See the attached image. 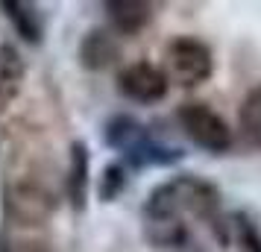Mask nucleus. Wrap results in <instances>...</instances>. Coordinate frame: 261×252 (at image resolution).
I'll return each mask as SVG.
<instances>
[{
  "label": "nucleus",
  "mask_w": 261,
  "mask_h": 252,
  "mask_svg": "<svg viewBox=\"0 0 261 252\" xmlns=\"http://www.w3.org/2000/svg\"><path fill=\"white\" fill-rule=\"evenodd\" d=\"M220 217V191L202 176L179 173L155 185L141 208L144 238L155 249H185L194 232Z\"/></svg>",
  "instance_id": "obj_1"
},
{
  "label": "nucleus",
  "mask_w": 261,
  "mask_h": 252,
  "mask_svg": "<svg viewBox=\"0 0 261 252\" xmlns=\"http://www.w3.org/2000/svg\"><path fill=\"white\" fill-rule=\"evenodd\" d=\"M106 144L123 156V161L132 170H144V167H167L176 164L182 153L176 147H167L155 138L138 118L132 115H115L106 123Z\"/></svg>",
  "instance_id": "obj_2"
},
{
  "label": "nucleus",
  "mask_w": 261,
  "mask_h": 252,
  "mask_svg": "<svg viewBox=\"0 0 261 252\" xmlns=\"http://www.w3.org/2000/svg\"><path fill=\"white\" fill-rule=\"evenodd\" d=\"M214 71V59L208 44H202L194 36H176L165 47V76L173 79L182 88H197Z\"/></svg>",
  "instance_id": "obj_3"
},
{
  "label": "nucleus",
  "mask_w": 261,
  "mask_h": 252,
  "mask_svg": "<svg viewBox=\"0 0 261 252\" xmlns=\"http://www.w3.org/2000/svg\"><path fill=\"white\" fill-rule=\"evenodd\" d=\"M176 120L191 144L205 150V153H226L232 147L229 123L205 103H182L176 111Z\"/></svg>",
  "instance_id": "obj_4"
},
{
  "label": "nucleus",
  "mask_w": 261,
  "mask_h": 252,
  "mask_svg": "<svg viewBox=\"0 0 261 252\" xmlns=\"http://www.w3.org/2000/svg\"><path fill=\"white\" fill-rule=\"evenodd\" d=\"M6 211L12 220H18L21 226L30 223H44L53 211H56V193L50 191L41 179H15L6 188Z\"/></svg>",
  "instance_id": "obj_5"
},
{
  "label": "nucleus",
  "mask_w": 261,
  "mask_h": 252,
  "mask_svg": "<svg viewBox=\"0 0 261 252\" xmlns=\"http://www.w3.org/2000/svg\"><path fill=\"white\" fill-rule=\"evenodd\" d=\"M167 76L162 68H155L153 62H132L126 65L118 76V91L132 103H141V106H153L162 103L167 97Z\"/></svg>",
  "instance_id": "obj_6"
},
{
  "label": "nucleus",
  "mask_w": 261,
  "mask_h": 252,
  "mask_svg": "<svg viewBox=\"0 0 261 252\" xmlns=\"http://www.w3.org/2000/svg\"><path fill=\"white\" fill-rule=\"evenodd\" d=\"M106 15L109 24L118 36H135L141 33L144 26H150L155 15L153 3H144V0H109L106 3Z\"/></svg>",
  "instance_id": "obj_7"
},
{
  "label": "nucleus",
  "mask_w": 261,
  "mask_h": 252,
  "mask_svg": "<svg viewBox=\"0 0 261 252\" xmlns=\"http://www.w3.org/2000/svg\"><path fill=\"white\" fill-rule=\"evenodd\" d=\"M0 12L3 18H9V24L15 26V33L30 41L38 44L44 36V18L38 12L36 3H27V0H0Z\"/></svg>",
  "instance_id": "obj_8"
},
{
  "label": "nucleus",
  "mask_w": 261,
  "mask_h": 252,
  "mask_svg": "<svg viewBox=\"0 0 261 252\" xmlns=\"http://www.w3.org/2000/svg\"><path fill=\"white\" fill-rule=\"evenodd\" d=\"M65 191L68 200L76 211H83L88 203V147L83 141L71 144V164H68V176H65Z\"/></svg>",
  "instance_id": "obj_9"
},
{
  "label": "nucleus",
  "mask_w": 261,
  "mask_h": 252,
  "mask_svg": "<svg viewBox=\"0 0 261 252\" xmlns=\"http://www.w3.org/2000/svg\"><path fill=\"white\" fill-rule=\"evenodd\" d=\"M118 38L106 33V30H91L88 36L83 38V44H80V59L88 71H103L109 68L112 62L118 59Z\"/></svg>",
  "instance_id": "obj_10"
},
{
  "label": "nucleus",
  "mask_w": 261,
  "mask_h": 252,
  "mask_svg": "<svg viewBox=\"0 0 261 252\" xmlns=\"http://www.w3.org/2000/svg\"><path fill=\"white\" fill-rule=\"evenodd\" d=\"M24 82V59L12 44H0V111L12 103Z\"/></svg>",
  "instance_id": "obj_11"
},
{
  "label": "nucleus",
  "mask_w": 261,
  "mask_h": 252,
  "mask_svg": "<svg viewBox=\"0 0 261 252\" xmlns=\"http://www.w3.org/2000/svg\"><path fill=\"white\" fill-rule=\"evenodd\" d=\"M238 123H241V135L249 147L261 150V85H255L238 111Z\"/></svg>",
  "instance_id": "obj_12"
},
{
  "label": "nucleus",
  "mask_w": 261,
  "mask_h": 252,
  "mask_svg": "<svg viewBox=\"0 0 261 252\" xmlns=\"http://www.w3.org/2000/svg\"><path fill=\"white\" fill-rule=\"evenodd\" d=\"M123 188H126V167L123 164H109L100 176V200L112 203Z\"/></svg>",
  "instance_id": "obj_13"
},
{
  "label": "nucleus",
  "mask_w": 261,
  "mask_h": 252,
  "mask_svg": "<svg viewBox=\"0 0 261 252\" xmlns=\"http://www.w3.org/2000/svg\"><path fill=\"white\" fill-rule=\"evenodd\" d=\"M0 252H53L38 238H27V235H3L0 238Z\"/></svg>",
  "instance_id": "obj_14"
}]
</instances>
